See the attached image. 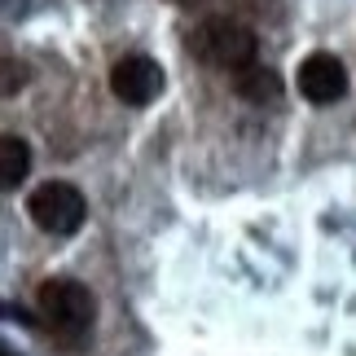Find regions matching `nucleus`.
<instances>
[{
    "label": "nucleus",
    "instance_id": "1",
    "mask_svg": "<svg viewBox=\"0 0 356 356\" xmlns=\"http://www.w3.org/2000/svg\"><path fill=\"white\" fill-rule=\"evenodd\" d=\"M189 49L198 53L207 66H220V71H242V66L255 62V35L251 26H242L234 18H207L189 35Z\"/></svg>",
    "mask_w": 356,
    "mask_h": 356
},
{
    "label": "nucleus",
    "instance_id": "2",
    "mask_svg": "<svg viewBox=\"0 0 356 356\" xmlns=\"http://www.w3.org/2000/svg\"><path fill=\"white\" fill-rule=\"evenodd\" d=\"M92 295H88V286H79L71 277H53L40 286V317L49 321V330L53 334H62V339H79V334H88V325H92Z\"/></svg>",
    "mask_w": 356,
    "mask_h": 356
},
{
    "label": "nucleus",
    "instance_id": "3",
    "mask_svg": "<svg viewBox=\"0 0 356 356\" xmlns=\"http://www.w3.org/2000/svg\"><path fill=\"white\" fill-rule=\"evenodd\" d=\"M26 211H31V220L53 238L79 234V225H84V216H88L84 194H79L75 185H66V181H44L31 198H26Z\"/></svg>",
    "mask_w": 356,
    "mask_h": 356
},
{
    "label": "nucleus",
    "instance_id": "4",
    "mask_svg": "<svg viewBox=\"0 0 356 356\" xmlns=\"http://www.w3.org/2000/svg\"><path fill=\"white\" fill-rule=\"evenodd\" d=\"M111 92L123 106H149L163 92V66L145 53H128L111 66Z\"/></svg>",
    "mask_w": 356,
    "mask_h": 356
},
{
    "label": "nucleus",
    "instance_id": "5",
    "mask_svg": "<svg viewBox=\"0 0 356 356\" xmlns=\"http://www.w3.org/2000/svg\"><path fill=\"white\" fill-rule=\"evenodd\" d=\"M299 92L312 106H330L348 92V71L334 53H312V58L299 62Z\"/></svg>",
    "mask_w": 356,
    "mask_h": 356
},
{
    "label": "nucleus",
    "instance_id": "6",
    "mask_svg": "<svg viewBox=\"0 0 356 356\" xmlns=\"http://www.w3.org/2000/svg\"><path fill=\"white\" fill-rule=\"evenodd\" d=\"M234 88H238V97H246L251 106H273L282 97V79L277 71H268V66H242V71H234Z\"/></svg>",
    "mask_w": 356,
    "mask_h": 356
},
{
    "label": "nucleus",
    "instance_id": "7",
    "mask_svg": "<svg viewBox=\"0 0 356 356\" xmlns=\"http://www.w3.org/2000/svg\"><path fill=\"white\" fill-rule=\"evenodd\" d=\"M31 172V145L13 132H0V189H18Z\"/></svg>",
    "mask_w": 356,
    "mask_h": 356
},
{
    "label": "nucleus",
    "instance_id": "8",
    "mask_svg": "<svg viewBox=\"0 0 356 356\" xmlns=\"http://www.w3.org/2000/svg\"><path fill=\"white\" fill-rule=\"evenodd\" d=\"M26 84V66L13 62V58H0V97H9V92H18Z\"/></svg>",
    "mask_w": 356,
    "mask_h": 356
},
{
    "label": "nucleus",
    "instance_id": "9",
    "mask_svg": "<svg viewBox=\"0 0 356 356\" xmlns=\"http://www.w3.org/2000/svg\"><path fill=\"white\" fill-rule=\"evenodd\" d=\"M0 356H18V352H13V348H5V343H0Z\"/></svg>",
    "mask_w": 356,
    "mask_h": 356
}]
</instances>
